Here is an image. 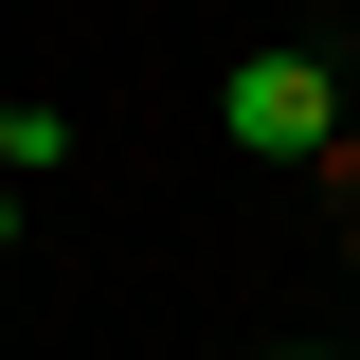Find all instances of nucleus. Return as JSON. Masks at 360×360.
Returning a JSON list of instances; mask_svg holds the SVG:
<instances>
[{
	"mask_svg": "<svg viewBox=\"0 0 360 360\" xmlns=\"http://www.w3.org/2000/svg\"><path fill=\"white\" fill-rule=\"evenodd\" d=\"M342 144H360V90H342Z\"/></svg>",
	"mask_w": 360,
	"mask_h": 360,
	"instance_id": "nucleus-2",
	"label": "nucleus"
},
{
	"mask_svg": "<svg viewBox=\"0 0 360 360\" xmlns=\"http://www.w3.org/2000/svg\"><path fill=\"white\" fill-rule=\"evenodd\" d=\"M217 127H234V144H270V162H307V144H342V90H324L307 54H234Z\"/></svg>",
	"mask_w": 360,
	"mask_h": 360,
	"instance_id": "nucleus-1",
	"label": "nucleus"
},
{
	"mask_svg": "<svg viewBox=\"0 0 360 360\" xmlns=\"http://www.w3.org/2000/svg\"><path fill=\"white\" fill-rule=\"evenodd\" d=\"M270 360H307V342H270Z\"/></svg>",
	"mask_w": 360,
	"mask_h": 360,
	"instance_id": "nucleus-3",
	"label": "nucleus"
}]
</instances>
